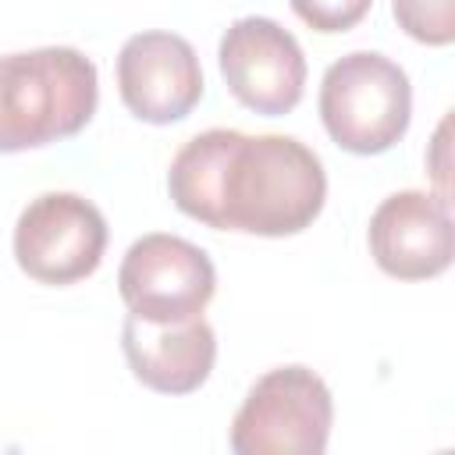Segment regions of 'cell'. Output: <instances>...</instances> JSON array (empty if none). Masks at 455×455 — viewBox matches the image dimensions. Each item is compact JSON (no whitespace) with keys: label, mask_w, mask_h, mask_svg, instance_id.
<instances>
[{"label":"cell","mask_w":455,"mask_h":455,"mask_svg":"<svg viewBox=\"0 0 455 455\" xmlns=\"http://www.w3.org/2000/svg\"><path fill=\"white\" fill-rule=\"evenodd\" d=\"M391 14L416 43L448 46L455 39V0H391Z\"/></svg>","instance_id":"11"},{"label":"cell","mask_w":455,"mask_h":455,"mask_svg":"<svg viewBox=\"0 0 455 455\" xmlns=\"http://www.w3.org/2000/svg\"><path fill=\"white\" fill-rule=\"evenodd\" d=\"M217 60L231 96L242 107L263 117H281L299 107L306 89V53L274 18L249 14L231 21L220 36Z\"/></svg>","instance_id":"7"},{"label":"cell","mask_w":455,"mask_h":455,"mask_svg":"<svg viewBox=\"0 0 455 455\" xmlns=\"http://www.w3.org/2000/svg\"><path fill=\"white\" fill-rule=\"evenodd\" d=\"M288 4L313 32H327V36L355 28L373 7V0H288Z\"/></svg>","instance_id":"12"},{"label":"cell","mask_w":455,"mask_h":455,"mask_svg":"<svg viewBox=\"0 0 455 455\" xmlns=\"http://www.w3.org/2000/svg\"><path fill=\"white\" fill-rule=\"evenodd\" d=\"M117 92L128 114L146 124H174L203 100V68L178 32L149 28L124 39L117 53Z\"/></svg>","instance_id":"8"},{"label":"cell","mask_w":455,"mask_h":455,"mask_svg":"<svg viewBox=\"0 0 455 455\" xmlns=\"http://www.w3.org/2000/svg\"><path fill=\"white\" fill-rule=\"evenodd\" d=\"M334 423V402L323 377L309 366H277L263 373L231 419L235 455H320Z\"/></svg>","instance_id":"4"},{"label":"cell","mask_w":455,"mask_h":455,"mask_svg":"<svg viewBox=\"0 0 455 455\" xmlns=\"http://www.w3.org/2000/svg\"><path fill=\"white\" fill-rule=\"evenodd\" d=\"M100 103L96 64L75 46L0 57V153L39 149L78 135Z\"/></svg>","instance_id":"2"},{"label":"cell","mask_w":455,"mask_h":455,"mask_svg":"<svg viewBox=\"0 0 455 455\" xmlns=\"http://www.w3.org/2000/svg\"><path fill=\"white\" fill-rule=\"evenodd\" d=\"M366 242L373 263L387 277L427 281L444 274L455 252L448 199L423 188L387 196L370 217Z\"/></svg>","instance_id":"9"},{"label":"cell","mask_w":455,"mask_h":455,"mask_svg":"<svg viewBox=\"0 0 455 455\" xmlns=\"http://www.w3.org/2000/svg\"><path fill=\"white\" fill-rule=\"evenodd\" d=\"M316 103L327 135L341 149L377 156L409 132L412 85L391 57L377 50H352L323 71Z\"/></svg>","instance_id":"3"},{"label":"cell","mask_w":455,"mask_h":455,"mask_svg":"<svg viewBox=\"0 0 455 455\" xmlns=\"http://www.w3.org/2000/svg\"><path fill=\"white\" fill-rule=\"evenodd\" d=\"M107 249V220L78 192L36 196L14 224V259L39 284H75L96 274Z\"/></svg>","instance_id":"6"},{"label":"cell","mask_w":455,"mask_h":455,"mask_svg":"<svg viewBox=\"0 0 455 455\" xmlns=\"http://www.w3.org/2000/svg\"><path fill=\"white\" fill-rule=\"evenodd\" d=\"M121 348L135 380L160 395L199 391L217 363V334L203 316L149 323L128 313L121 323Z\"/></svg>","instance_id":"10"},{"label":"cell","mask_w":455,"mask_h":455,"mask_svg":"<svg viewBox=\"0 0 455 455\" xmlns=\"http://www.w3.org/2000/svg\"><path fill=\"white\" fill-rule=\"evenodd\" d=\"M117 291L132 316L149 323H181L203 316L217 291V270L196 242L149 231L128 245L117 270Z\"/></svg>","instance_id":"5"},{"label":"cell","mask_w":455,"mask_h":455,"mask_svg":"<svg viewBox=\"0 0 455 455\" xmlns=\"http://www.w3.org/2000/svg\"><path fill=\"white\" fill-rule=\"evenodd\" d=\"M167 192L185 217L213 231L284 238L320 217L327 174L295 135L210 128L174 153Z\"/></svg>","instance_id":"1"}]
</instances>
